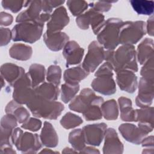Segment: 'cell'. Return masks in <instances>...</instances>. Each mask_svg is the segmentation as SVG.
I'll return each instance as SVG.
<instances>
[{
    "instance_id": "42",
    "label": "cell",
    "mask_w": 154,
    "mask_h": 154,
    "mask_svg": "<svg viewBox=\"0 0 154 154\" xmlns=\"http://www.w3.org/2000/svg\"><path fill=\"white\" fill-rule=\"evenodd\" d=\"M42 125V122L37 117H30L25 122L22 123L21 128L32 132L38 131Z\"/></svg>"
},
{
    "instance_id": "13",
    "label": "cell",
    "mask_w": 154,
    "mask_h": 154,
    "mask_svg": "<svg viewBox=\"0 0 154 154\" xmlns=\"http://www.w3.org/2000/svg\"><path fill=\"white\" fill-rule=\"evenodd\" d=\"M69 17L66 8L61 5L54 10L47 22V31L50 32L61 31L69 23Z\"/></svg>"
},
{
    "instance_id": "52",
    "label": "cell",
    "mask_w": 154,
    "mask_h": 154,
    "mask_svg": "<svg viewBox=\"0 0 154 154\" xmlns=\"http://www.w3.org/2000/svg\"><path fill=\"white\" fill-rule=\"evenodd\" d=\"M62 153H78V152L76 150H75V149L69 148V147H66L63 149V150L62 151Z\"/></svg>"
},
{
    "instance_id": "25",
    "label": "cell",
    "mask_w": 154,
    "mask_h": 154,
    "mask_svg": "<svg viewBox=\"0 0 154 154\" xmlns=\"http://www.w3.org/2000/svg\"><path fill=\"white\" fill-rule=\"evenodd\" d=\"M103 102V97L96 96L86 110L82 113L84 119L87 121H94L101 119L103 117L101 105Z\"/></svg>"
},
{
    "instance_id": "2",
    "label": "cell",
    "mask_w": 154,
    "mask_h": 154,
    "mask_svg": "<svg viewBox=\"0 0 154 154\" xmlns=\"http://www.w3.org/2000/svg\"><path fill=\"white\" fill-rule=\"evenodd\" d=\"M26 106L34 117L48 120L57 119L64 109V105L60 102L45 100L36 95Z\"/></svg>"
},
{
    "instance_id": "36",
    "label": "cell",
    "mask_w": 154,
    "mask_h": 154,
    "mask_svg": "<svg viewBox=\"0 0 154 154\" xmlns=\"http://www.w3.org/2000/svg\"><path fill=\"white\" fill-rule=\"evenodd\" d=\"M61 125L66 129L75 128L83 123L82 118L71 112L66 113L60 120Z\"/></svg>"
},
{
    "instance_id": "51",
    "label": "cell",
    "mask_w": 154,
    "mask_h": 154,
    "mask_svg": "<svg viewBox=\"0 0 154 154\" xmlns=\"http://www.w3.org/2000/svg\"><path fill=\"white\" fill-rule=\"evenodd\" d=\"M79 153H100V152L98 149L94 148V147H85L84 149L79 152Z\"/></svg>"
},
{
    "instance_id": "14",
    "label": "cell",
    "mask_w": 154,
    "mask_h": 154,
    "mask_svg": "<svg viewBox=\"0 0 154 154\" xmlns=\"http://www.w3.org/2000/svg\"><path fill=\"white\" fill-rule=\"evenodd\" d=\"M96 96L94 91L89 88H85L75 96L69 104L70 110L83 113Z\"/></svg>"
},
{
    "instance_id": "39",
    "label": "cell",
    "mask_w": 154,
    "mask_h": 154,
    "mask_svg": "<svg viewBox=\"0 0 154 154\" xmlns=\"http://www.w3.org/2000/svg\"><path fill=\"white\" fill-rule=\"evenodd\" d=\"M153 57H151L145 63L140 70V75L142 78L154 81V65Z\"/></svg>"
},
{
    "instance_id": "15",
    "label": "cell",
    "mask_w": 154,
    "mask_h": 154,
    "mask_svg": "<svg viewBox=\"0 0 154 154\" xmlns=\"http://www.w3.org/2000/svg\"><path fill=\"white\" fill-rule=\"evenodd\" d=\"M116 82L120 90L133 93L138 87L137 76L129 70H122L116 72Z\"/></svg>"
},
{
    "instance_id": "34",
    "label": "cell",
    "mask_w": 154,
    "mask_h": 154,
    "mask_svg": "<svg viewBox=\"0 0 154 154\" xmlns=\"http://www.w3.org/2000/svg\"><path fill=\"white\" fill-rule=\"evenodd\" d=\"M80 88L79 84L65 82L61 85L60 89L61 99L64 103L70 102L78 93Z\"/></svg>"
},
{
    "instance_id": "21",
    "label": "cell",
    "mask_w": 154,
    "mask_h": 154,
    "mask_svg": "<svg viewBox=\"0 0 154 154\" xmlns=\"http://www.w3.org/2000/svg\"><path fill=\"white\" fill-rule=\"evenodd\" d=\"M25 73L23 67L11 63L3 64L1 67V76L12 87Z\"/></svg>"
},
{
    "instance_id": "54",
    "label": "cell",
    "mask_w": 154,
    "mask_h": 154,
    "mask_svg": "<svg viewBox=\"0 0 154 154\" xmlns=\"http://www.w3.org/2000/svg\"><path fill=\"white\" fill-rule=\"evenodd\" d=\"M1 88H2L4 87V85H5V82H4V78L1 76Z\"/></svg>"
},
{
    "instance_id": "22",
    "label": "cell",
    "mask_w": 154,
    "mask_h": 154,
    "mask_svg": "<svg viewBox=\"0 0 154 154\" xmlns=\"http://www.w3.org/2000/svg\"><path fill=\"white\" fill-rule=\"evenodd\" d=\"M40 140L42 144L47 147H55L58 144V137L52 124L45 122L40 135Z\"/></svg>"
},
{
    "instance_id": "45",
    "label": "cell",
    "mask_w": 154,
    "mask_h": 154,
    "mask_svg": "<svg viewBox=\"0 0 154 154\" xmlns=\"http://www.w3.org/2000/svg\"><path fill=\"white\" fill-rule=\"evenodd\" d=\"M113 67L111 63L106 61L103 63L94 73L96 77L100 76H113Z\"/></svg>"
},
{
    "instance_id": "29",
    "label": "cell",
    "mask_w": 154,
    "mask_h": 154,
    "mask_svg": "<svg viewBox=\"0 0 154 154\" xmlns=\"http://www.w3.org/2000/svg\"><path fill=\"white\" fill-rule=\"evenodd\" d=\"M88 75L89 73L84 70L82 66H77L67 69L64 72L63 79L65 82L79 84Z\"/></svg>"
},
{
    "instance_id": "11",
    "label": "cell",
    "mask_w": 154,
    "mask_h": 154,
    "mask_svg": "<svg viewBox=\"0 0 154 154\" xmlns=\"http://www.w3.org/2000/svg\"><path fill=\"white\" fill-rule=\"evenodd\" d=\"M153 82V81H150L142 77L140 79L138 85V93L135 98V103L138 107L147 108L152 105L154 96Z\"/></svg>"
},
{
    "instance_id": "43",
    "label": "cell",
    "mask_w": 154,
    "mask_h": 154,
    "mask_svg": "<svg viewBox=\"0 0 154 154\" xmlns=\"http://www.w3.org/2000/svg\"><path fill=\"white\" fill-rule=\"evenodd\" d=\"M64 2V1H42V11L44 13L51 14L54 8L61 6Z\"/></svg>"
},
{
    "instance_id": "16",
    "label": "cell",
    "mask_w": 154,
    "mask_h": 154,
    "mask_svg": "<svg viewBox=\"0 0 154 154\" xmlns=\"http://www.w3.org/2000/svg\"><path fill=\"white\" fill-rule=\"evenodd\" d=\"M122 136L128 142L135 144H140L147 135L140 127L132 123H123L119 127Z\"/></svg>"
},
{
    "instance_id": "53",
    "label": "cell",
    "mask_w": 154,
    "mask_h": 154,
    "mask_svg": "<svg viewBox=\"0 0 154 154\" xmlns=\"http://www.w3.org/2000/svg\"><path fill=\"white\" fill-rule=\"evenodd\" d=\"M40 153H58L57 152H54L53 150H52L51 149H43V150H41L40 152Z\"/></svg>"
},
{
    "instance_id": "20",
    "label": "cell",
    "mask_w": 154,
    "mask_h": 154,
    "mask_svg": "<svg viewBox=\"0 0 154 154\" xmlns=\"http://www.w3.org/2000/svg\"><path fill=\"white\" fill-rule=\"evenodd\" d=\"M69 37L64 32H50L46 31L43 34V41L49 49L57 52L61 50L69 42Z\"/></svg>"
},
{
    "instance_id": "10",
    "label": "cell",
    "mask_w": 154,
    "mask_h": 154,
    "mask_svg": "<svg viewBox=\"0 0 154 154\" xmlns=\"http://www.w3.org/2000/svg\"><path fill=\"white\" fill-rule=\"evenodd\" d=\"M104 16L93 8H90L76 19L77 26L81 29H88L91 25L94 34H97L105 23Z\"/></svg>"
},
{
    "instance_id": "28",
    "label": "cell",
    "mask_w": 154,
    "mask_h": 154,
    "mask_svg": "<svg viewBox=\"0 0 154 154\" xmlns=\"http://www.w3.org/2000/svg\"><path fill=\"white\" fill-rule=\"evenodd\" d=\"M118 103L120 111V119L124 122H135V109L132 105L130 99L122 96L118 99Z\"/></svg>"
},
{
    "instance_id": "1",
    "label": "cell",
    "mask_w": 154,
    "mask_h": 154,
    "mask_svg": "<svg viewBox=\"0 0 154 154\" xmlns=\"http://www.w3.org/2000/svg\"><path fill=\"white\" fill-rule=\"evenodd\" d=\"M105 60L111 64L116 72L129 70L137 72L138 70L137 53L134 45H122L117 50L105 51Z\"/></svg>"
},
{
    "instance_id": "23",
    "label": "cell",
    "mask_w": 154,
    "mask_h": 154,
    "mask_svg": "<svg viewBox=\"0 0 154 154\" xmlns=\"http://www.w3.org/2000/svg\"><path fill=\"white\" fill-rule=\"evenodd\" d=\"M34 91L37 96L48 100H56L60 93L58 87L50 82H43L34 88Z\"/></svg>"
},
{
    "instance_id": "9",
    "label": "cell",
    "mask_w": 154,
    "mask_h": 154,
    "mask_svg": "<svg viewBox=\"0 0 154 154\" xmlns=\"http://www.w3.org/2000/svg\"><path fill=\"white\" fill-rule=\"evenodd\" d=\"M105 60V50L97 41L91 42L88 47V52L82 62V67L88 73L94 72Z\"/></svg>"
},
{
    "instance_id": "30",
    "label": "cell",
    "mask_w": 154,
    "mask_h": 154,
    "mask_svg": "<svg viewBox=\"0 0 154 154\" xmlns=\"http://www.w3.org/2000/svg\"><path fill=\"white\" fill-rule=\"evenodd\" d=\"M28 74L31 79L32 87L35 88L44 82L46 75L45 67L40 64H32L29 68Z\"/></svg>"
},
{
    "instance_id": "5",
    "label": "cell",
    "mask_w": 154,
    "mask_h": 154,
    "mask_svg": "<svg viewBox=\"0 0 154 154\" xmlns=\"http://www.w3.org/2000/svg\"><path fill=\"white\" fill-rule=\"evenodd\" d=\"M43 27V24L34 22L18 23L11 30L12 40L14 42L34 43L42 37Z\"/></svg>"
},
{
    "instance_id": "3",
    "label": "cell",
    "mask_w": 154,
    "mask_h": 154,
    "mask_svg": "<svg viewBox=\"0 0 154 154\" xmlns=\"http://www.w3.org/2000/svg\"><path fill=\"white\" fill-rule=\"evenodd\" d=\"M121 19L111 17L105 23L97 34V42L106 50H114L119 44L120 27L123 23Z\"/></svg>"
},
{
    "instance_id": "33",
    "label": "cell",
    "mask_w": 154,
    "mask_h": 154,
    "mask_svg": "<svg viewBox=\"0 0 154 154\" xmlns=\"http://www.w3.org/2000/svg\"><path fill=\"white\" fill-rule=\"evenodd\" d=\"M130 3L135 11L138 14L152 15L154 10V2L153 1L131 0Z\"/></svg>"
},
{
    "instance_id": "4",
    "label": "cell",
    "mask_w": 154,
    "mask_h": 154,
    "mask_svg": "<svg viewBox=\"0 0 154 154\" xmlns=\"http://www.w3.org/2000/svg\"><path fill=\"white\" fill-rule=\"evenodd\" d=\"M40 137L37 134L23 132L19 128H16L11 135V142L22 153H35L42 147Z\"/></svg>"
},
{
    "instance_id": "44",
    "label": "cell",
    "mask_w": 154,
    "mask_h": 154,
    "mask_svg": "<svg viewBox=\"0 0 154 154\" xmlns=\"http://www.w3.org/2000/svg\"><path fill=\"white\" fill-rule=\"evenodd\" d=\"M114 2H106V1H97L91 2L88 5L91 8L94 10L95 11L103 13V12H107L108 11L111 7L112 3Z\"/></svg>"
},
{
    "instance_id": "46",
    "label": "cell",
    "mask_w": 154,
    "mask_h": 154,
    "mask_svg": "<svg viewBox=\"0 0 154 154\" xmlns=\"http://www.w3.org/2000/svg\"><path fill=\"white\" fill-rule=\"evenodd\" d=\"M1 32V46L7 45L12 39V32L8 28H2L0 29Z\"/></svg>"
},
{
    "instance_id": "50",
    "label": "cell",
    "mask_w": 154,
    "mask_h": 154,
    "mask_svg": "<svg viewBox=\"0 0 154 154\" xmlns=\"http://www.w3.org/2000/svg\"><path fill=\"white\" fill-rule=\"evenodd\" d=\"M0 153H16V152L13 150L11 145H1L0 146Z\"/></svg>"
},
{
    "instance_id": "17",
    "label": "cell",
    "mask_w": 154,
    "mask_h": 154,
    "mask_svg": "<svg viewBox=\"0 0 154 154\" xmlns=\"http://www.w3.org/2000/svg\"><path fill=\"white\" fill-rule=\"evenodd\" d=\"M84 54V49L74 40L69 41L63 48V55L66 59L67 67L80 63Z\"/></svg>"
},
{
    "instance_id": "32",
    "label": "cell",
    "mask_w": 154,
    "mask_h": 154,
    "mask_svg": "<svg viewBox=\"0 0 154 154\" xmlns=\"http://www.w3.org/2000/svg\"><path fill=\"white\" fill-rule=\"evenodd\" d=\"M68 141L73 149L79 152L85 147V140L82 129H75L72 131L68 137Z\"/></svg>"
},
{
    "instance_id": "38",
    "label": "cell",
    "mask_w": 154,
    "mask_h": 154,
    "mask_svg": "<svg viewBox=\"0 0 154 154\" xmlns=\"http://www.w3.org/2000/svg\"><path fill=\"white\" fill-rule=\"evenodd\" d=\"M66 4L70 13L77 17L82 14L88 7V3L85 1H67Z\"/></svg>"
},
{
    "instance_id": "47",
    "label": "cell",
    "mask_w": 154,
    "mask_h": 154,
    "mask_svg": "<svg viewBox=\"0 0 154 154\" xmlns=\"http://www.w3.org/2000/svg\"><path fill=\"white\" fill-rule=\"evenodd\" d=\"M141 144H142V146L145 148L142 152L143 153H151L149 149L153 150V136H146Z\"/></svg>"
},
{
    "instance_id": "6",
    "label": "cell",
    "mask_w": 154,
    "mask_h": 154,
    "mask_svg": "<svg viewBox=\"0 0 154 154\" xmlns=\"http://www.w3.org/2000/svg\"><path fill=\"white\" fill-rule=\"evenodd\" d=\"M146 23L141 20L123 22L119 32V42L121 45L137 43L146 34Z\"/></svg>"
},
{
    "instance_id": "27",
    "label": "cell",
    "mask_w": 154,
    "mask_h": 154,
    "mask_svg": "<svg viewBox=\"0 0 154 154\" xmlns=\"http://www.w3.org/2000/svg\"><path fill=\"white\" fill-rule=\"evenodd\" d=\"M32 55L31 46L23 43H14L9 49V55L13 59L20 61H26Z\"/></svg>"
},
{
    "instance_id": "31",
    "label": "cell",
    "mask_w": 154,
    "mask_h": 154,
    "mask_svg": "<svg viewBox=\"0 0 154 154\" xmlns=\"http://www.w3.org/2000/svg\"><path fill=\"white\" fill-rule=\"evenodd\" d=\"M101 110L103 117L107 120H114L118 118V105L114 99L103 102L101 105Z\"/></svg>"
},
{
    "instance_id": "7",
    "label": "cell",
    "mask_w": 154,
    "mask_h": 154,
    "mask_svg": "<svg viewBox=\"0 0 154 154\" xmlns=\"http://www.w3.org/2000/svg\"><path fill=\"white\" fill-rule=\"evenodd\" d=\"M26 10L20 13L16 18L17 23L34 22L43 24L50 19L51 14L42 11V1H30Z\"/></svg>"
},
{
    "instance_id": "41",
    "label": "cell",
    "mask_w": 154,
    "mask_h": 154,
    "mask_svg": "<svg viewBox=\"0 0 154 154\" xmlns=\"http://www.w3.org/2000/svg\"><path fill=\"white\" fill-rule=\"evenodd\" d=\"M17 120L16 118L11 114H6L1 120V128L14 130L17 126Z\"/></svg>"
},
{
    "instance_id": "12",
    "label": "cell",
    "mask_w": 154,
    "mask_h": 154,
    "mask_svg": "<svg viewBox=\"0 0 154 154\" xmlns=\"http://www.w3.org/2000/svg\"><path fill=\"white\" fill-rule=\"evenodd\" d=\"M107 125L105 123L88 125L82 128L85 143L87 144L99 146L104 138Z\"/></svg>"
},
{
    "instance_id": "37",
    "label": "cell",
    "mask_w": 154,
    "mask_h": 154,
    "mask_svg": "<svg viewBox=\"0 0 154 154\" xmlns=\"http://www.w3.org/2000/svg\"><path fill=\"white\" fill-rule=\"evenodd\" d=\"M61 78V69L57 65H51L46 72V79L48 82L58 87Z\"/></svg>"
},
{
    "instance_id": "48",
    "label": "cell",
    "mask_w": 154,
    "mask_h": 154,
    "mask_svg": "<svg viewBox=\"0 0 154 154\" xmlns=\"http://www.w3.org/2000/svg\"><path fill=\"white\" fill-rule=\"evenodd\" d=\"M13 21V17L9 13L1 11L0 14V25L1 26H7L10 25Z\"/></svg>"
},
{
    "instance_id": "26",
    "label": "cell",
    "mask_w": 154,
    "mask_h": 154,
    "mask_svg": "<svg viewBox=\"0 0 154 154\" xmlns=\"http://www.w3.org/2000/svg\"><path fill=\"white\" fill-rule=\"evenodd\" d=\"M5 112L6 114H13L19 123H23L30 116L29 111L21 104L16 102L14 100L8 103L5 106Z\"/></svg>"
},
{
    "instance_id": "35",
    "label": "cell",
    "mask_w": 154,
    "mask_h": 154,
    "mask_svg": "<svg viewBox=\"0 0 154 154\" xmlns=\"http://www.w3.org/2000/svg\"><path fill=\"white\" fill-rule=\"evenodd\" d=\"M135 122L153 125V107L135 109Z\"/></svg>"
},
{
    "instance_id": "49",
    "label": "cell",
    "mask_w": 154,
    "mask_h": 154,
    "mask_svg": "<svg viewBox=\"0 0 154 154\" xmlns=\"http://www.w3.org/2000/svg\"><path fill=\"white\" fill-rule=\"evenodd\" d=\"M153 16L151 15L147 21V24H146V32L150 36H153Z\"/></svg>"
},
{
    "instance_id": "40",
    "label": "cell",
    "mask_w": 154,
    "mask_h": 154,
    "mask_svg": "<svg viewBox=\"0 0 154 154\" xmlns=\"http://www.w3.org/2000/svg\"><path fill=\"white\" fill-rule=\"evenodd\" d=\"M25 1H5L1 2L2 6L4 8L16 13L19 12L25 5Z\"/></svg>"
},
{
    "instance_id": "19",
    "label": "cell",
    "mask_w": 154,
    "mask_h": 154,
    "mask_svg": "<svg viewBox=\"0 0 154 154\" xmlns=\"http://www.w3.org/2000/svg\"><path fill=\"white\" fill-rule=\"evenodd\" d=\"M93 90L103 95H112L116 92V85L111 76L96 77L91 84Z\"/></svg>"
},
{
    "instance_id": "24",
    "label": "cell",
    "mask_w": 154,
    "mask_h": 154,
    "mask_svg": "<svg viewBox=\"0 0 154 154\" xmlns=\"http://www.w3.org/2000/svg\"><path fill=\"white\" fill-rule=\"evenodd\" d=\"M137 60L140 64H143L153 57V40L145 38L138 45L137 49Z\"/></svg>"
},
{
    "instance_id": "8",
    "label": "cell",
    "mask_w": 154,
    "mask_h": 154,
    "mask_svg": "<svg viewBox=\"0 0 154 154\" xmlns=\"http://www.w3.org/2000/svg\"><path fill=\"white\" fill-rule=\"evenodd\" d=\"M13 99L23 105L29 103L35 96L34 88H32L31 79L28 73H25L13 85Z\"/></svg>"
},
{
    "instance_id": "18",
    "label": "cell",
    "mask_w": 154,
    "mask_h": 154,
    "mask_svg": "<svg viewBox=\"0 0 154 154\" xmlns=\"http://www.w3.org/2000/svg\"><path fill=\"white\" fill-rule=\"evenodd\" d=\"M103 146V153H122L124 146L120 140L116 131L112 128L106 129Z\"/></svg>"
}]
</instances>
